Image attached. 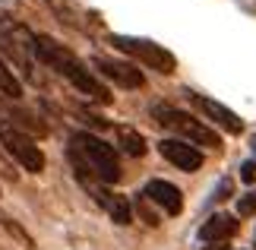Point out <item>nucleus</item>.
<instances>
[{"instance_id": "nucleus-1", "label": "nucleus", "mask_w": 256, "mask_h": 250, "mask_svg": "<svg viewBox=\"0 0 256 250\" xmlns=\"http://www.w3.org/2000/svg\"><path fill=\"white\" fill-rule=\"evenodd\" d=\"M32 51H35V57L44 67H51L54 73H60L66 79V83H73L76 92L88 95L92 102L111 105V92H108V86L92 73V70H86V64L70 51V48H64L60 42H54V38H48V35H35L32 38Z\"/></svg>"}, {"instance_id": "nucleus-2", "label": "nucleus", "mask_w": 256, "mask_h": 250, "mask_svg": "<svg viewBox=\"0 0 256 250\" xmlns=\"http://www.w3.org/2000/svg\"><path fill=\"white\" fill-rule=\"evenodd\" d=\"M70 149L92 168V174L102 184H117L120 181V162H117V152H114V146L104 143V139H98L95 133H73Z\"/></svg>"}, {"instance_id": "nucleus-3", "label": "nucleus", "mask_w": 256, "mask_h": 250, "mask_svg": "<svg viewBox=\"0 0 256 250\" xmlns=\"http://www.w3.org/2000/svg\"><path fill=\"white\" fill-rule=\"evenodd\" d=\"M155 121H158L164 130H171V133H177L184 139V143L190 146H209V149H222V139L218 133H215L212 127H206L202 121H196L193 114L186 111H177V108L171 105H155Z\"/></svg>"}, {"instance_id": "nucleus-4", "label": "nucleus", "mask_w": 256, "mask_h": 250, "mask_svg": "<svg viewBox=\"0 0 256 250\" xmlns=\"http://www.w3.org/2000/svg\"><path fill=\"white\" fill-rule=\"evenodd\" d=\"M108 42H111L117 51H124V54L136 57L140 64H146L149 70H158V73H164V76L177 70V57H174L164 45H155V42H149V38H136V35H111Z\"/></svg>"}, {"instance_id": "nucleus-5", "label": "nucleus", "mask_w": 256, "mask_h": 250, "mask_svg": "<svg viewBox=\"0 0 256 250\" xmlns=\"http://www.w3.org/2000/svg\"><path fill=\"white\" fill-rule=\"evenodd\" d=\"M0 146H4L26 171H32V174L44 171V152L35 146V139L28 136L26 130H19L10 121H4V117H0Z\"/></svg>"}, {"instance_id": "nucleus-6", "label": "nucleus", "mask_w": 256, "mask_h": 250, "mask_svg": "<svg viewBox=\"0 0 256 250\" xmlns=\"http://www.w3.org/2000/svg\"><path fill=\"white\" fill-rule=\"evenodd\" d=\"M92 67H95L102 76H108L111 83L124 86V89H142V86H146V76H142V70H136L133 64H126V61H111V57H95V61H92Z\"/></svg>"}, {"instance_id": "nucleus-7", "label": "nucleus", "mask_w": 256, "mask_h": 250, "mask_svg": "<svg viewBox=\"0 0 256 250\" xmlns=\"http://www.w3.org/2000/svg\"><path fill=\"white\" fill-rule=\"evenodd\" d=\"M158 152H162V158H168L174 168H180V171H200L202 168V152L196 146L184 143V139H162Z\"/></svg>"}, {"instance_id": "nucleus-8", "label": "nucleus", "mask_w": 256, "mask_h": 250, "mask_svg": "<svg viewBox=\"0 0 256 250\" xmlns=\"http://www.w3.org/2000/svg\"><path fill=\"white\" fill-rule=\"evenodd\" d=\"M190 98H193V105L200 108L209 121L218 124L222 130H228V133H240V130H244V121L231 111V108H224L222 102H212V98H206V95H190Z\"/></svg>"}, {"instance_id": "nucleus-9", "label": "nucleus", "mask_w": 256, "mask_h": 250, "mask_svg": "<svg viewBox=\"0 0 256 250\" xmlns=\"http://www.w3.org/2000/svg\"><path fill=\"white\" fill-rule=\"evenodd\" d=\"M142 196L152 199L155 206H162L168 215H180V209H184V193L171 181H149Z\"/></svg>"}, {"instance_id": "nucleus-10", "label": "nucleus", "mask_w": 256, "mask_h": 250, "mask_svg": "<svg viewBox=\"0 0 256 250\" xmlns=\"http://www.w3.org/2000/svg\"><path fill=\"white\" fill-rule=\"evenodd\" d=\"M234 231H238V222H234V215H228V212H215L212 218H206V222H202V228H200V241L222 244V241H228Z\"/></svg>"}, {"instance_id": "nucleus-11", "label": "nucleus", "mask_w": 256, "mask_h": 250, "mask_svg": "<svg viewBox=\"0 0 256 250\" xmlns=\"http://www.w3.org/2000/svg\"><path fill=\"white\" fill-rule=\"evenodd\" d=\"M117 143H120V149L126 155H133V158L146 155V139H142V133H136L133 127H117Z\"/></svg>"}, {"instance_id": "nucleus-12", "label": "nucleus", "mask_w": 256, "mask_h": 250, "mask_svg": "<svg viewBox=\"0 0 256 250\" xmlns=\"http://www.w3.org/2000/svg\"><path fill=\"white\" fill-rule=\"evenodd\" d=\"M104 212L111 215L117 225H130V222H133V209H130V203H126V196H117V193H114Z\"/></svg>"}, {"instance_id": "nucleus-13", "label": "nucleus", "mask_w": 256, "mask_h": 250, "mask_svg": "<svg viewBox=\"0 0 256 250\" xmlns=\"http://www.w3.org/2000/svg\"><path fill=\"white\" fill-rule=\"evenodd\" d=\"M0 95H6V98H19V95H22V86H19V79L6 70L4 61H0Z\"/></svg>"}, {"instance_id": "nucleus-14", "label": "nucleus", "mask_w": 256, "mask_h": 250, "mask_svg": "<svg viewBox=\"0 0 256 250\" xmlns=\"http://www.w3.org/2000/svg\"><path fill=\"white\" fill-rule=\"evenodd\" d=\"M234 193V181L231 177H222L218 187H215V193H212V203H222V199H228Z\"/></svg>"}, {"instance_id": "nucleus-15", "label": "nucleus", "mask_w": 256, "mask_h": 250, "mask_svg": "<svg viewBox=\"0 0 256 250\" xmlns=\"http://www.w3.org/2000/svg\"><path fill=\"white\" fill-rule=\"evenodd\" d=\"M4 228H6V231H10V234L16 237V241H22V244H26L28 250H32V237H28V234L22 231V228H19V225L13 222V218H4Z\"/></svg>"}, {"instance_id": "nucleus-16", "label": "nucleus", "mask_w": 256, "mask_h": 250, "mask_svg": "<svg viewBox=\"0 0 256 250\" xmlns=\"http://www.w3.org/2000/svg\"><path fill=\"white\" fill-rule=\"evenodd\" d=\"M256 212V193H247L238 199V215H253Z\"/></svg>"}, {"instance_id": "nucleus-17", "label": "nucleus", "mask_w": 256, "mask_h": 250, "mask_svg": "<svg viewBox=\"0 0 256 250\" xmlns=\"http://www.w3.org/2000/svg\"><path fill=\"white\" fill-rule=\"evenodd\" d=\"M136 209H140V215H142L149 225H158V215H155L152 209H149V199H146V196H140V203H136Z\"/></svg>"}, {"instance_id": "nucleus-18", "label": "nucleus", "mask_w": 256, "mask_h": 250, "mask_svg": "<svg viewBox=\"0 0 256 250\" xmlns=\"http://www.w3.org/2000/svg\"><path fill=\"white\" fill-rule=\"evenodd\" d=\"M253 177H256V162H247L240 168V181H247V184H253Z\"/></svg>"}, {"instance_id": "nucleus-19", "label": "nucleus", "mask_w": 256, "mask_h": 250, "mask_svg": "<svg viewBox=\"0 0 256 250\" xmlns=\"http://www.w3.org/2000/svg\"><path fill=\"white\" fill-rule=\"evenodd\" d=\"M206 250H228V247H224V241H222V244H212V247H206Z\"/></svg>"}, {"instance_id": "nucleus-20", "label": "nucleus", "mask_w": 256, "mask_h": 250, "mask_svg": "<svg viewBox=\"0 0 256 250\" xmlns=\"http://www.w3.org/2000/svg\"><path fill=\"white\" fill-rule=\"evenodd\" d=\"M253 152H256V136H253Z\"/></svg>"}]
</instances>
